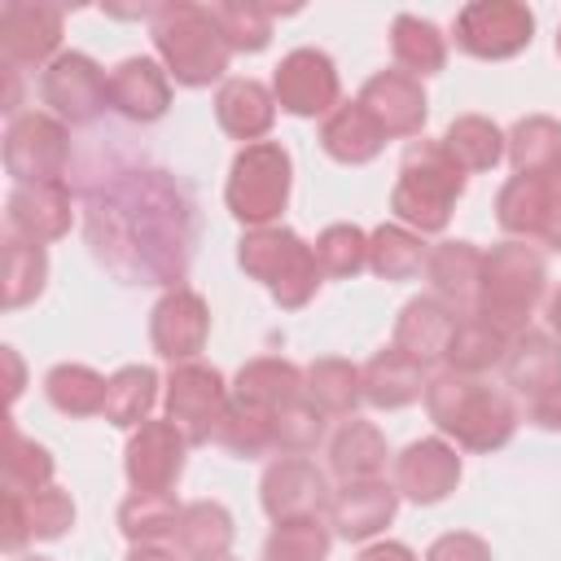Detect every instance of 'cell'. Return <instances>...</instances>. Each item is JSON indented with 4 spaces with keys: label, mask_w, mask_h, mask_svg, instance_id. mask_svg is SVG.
<instances>
[{
    "label": "cell",
    "mask_w": 561,
    "mask_h": 561,
    "mask_svg": "<svg viewBox=\"0 0 561 561\" xmlns=\"http://www.w3.org/2000/svg\"><path fill=\"white\" fill-rule=\"evenodd\" d=\"M92 259L123 285L180 289L197 245L193 188L145 162H110L79 180Z\"/></svg>",
    "instance_id": "cell-1"
},
{
    "label": "cell",
    "mask_w": 561,
    "mask_h": 561,
    "mask_svg": "<svg viewBox=\"0 0 561 561\" xmlns=\"http://www.w3.org/2000/svg\"><path fill=\"white\" fill-rule=\"evenodd\" d=\"M425 412L438 434L456 438L465 451H500L517 434V408L504 390L469 373H434L425 381Z\"/></svg>",
    "instance_id": "cell-2"
},
{
    "label": "cell",
    "mask_w": 561,
    "mask_h": 561,
    "mask_svg": "<svg viewBox=\"0 0 561 561\" xmlns=\"http://www.w3.org/2000/svg\"><path fill=\"white\" fill-rule=\"evenodd\" d=\"M149 39L162 57V70L180 83V88H210L224 79L228 70V39L215 26L206 4H188V0H167L158 4V13L149 18Z\"/></svg>",
    "instance_id": "cell-3"
},
{
    "label": "cell",
    "mask_w": 561,
    "mask_h": 561,
    "mask_svg": "<svg viewBox=\"0 0 561 561\" xmlns=\"http://www.w3.org/2000/svg\"><path fill=\"white\" fill-rule=\"evenodd\" d=\"M465 193V171L443 149V140H408L399 158V180L390 188V210L412 232H443L451 224V206Z\"/></svg>",
    "instance_id": "cell-4"
},
{
    "label": "cell",
    "mask_w": 561,
    "mask_h": 561,
    "mask_svg": "<svg viewBox=\"0 0 561 561\" xmlns=\"http://www.w3.org/2000/svg\"><path fill=\"white\" fill-rule=\"evenodd\" d=\"M548 298V259L526 241H500L482 254L478 316L504 333L530 329V316Z\"/></svg>",
    "instance_id": "cell-5"
},
{
    "label": "cell",
    "mask_w": 561,
    "mask_h": 561,
    "mask_svg": "<svg viewBox=\"0 0 561 561\" xmlns=\"http://www.w3.org/2000/svg\"><path fill=\"white\" fill-rule=\"evenodd\" d=\"M237 263L245 276L263 280V289L276 298V307L298 311L316 298L324 272L316 263V245H307L294 228L272 224V228H250L237 241Z\"/></svg>",
    "instance_id": "cell-6"
},
{
    "label": "cell",
    "mask_w": 561,
    "mask_h": 561,
    "mask_svg": "<svg viewBox=\"0 0 561 561\" xmlns=\"http://www.w3.org/2000/svg\"><path fill=\"white\" fill-rule=\"evenodd\" d=\"M289 188H294V162L289 149L276 140H259L245 145L232 167H228V184H224V202L228 215L245 228H272L280 219V210L289 206Z\"/></svg>",
    "instance_id": "cell-7"
},
{
    "label": "cell",
    "mask_w": 561,
    "mask_h": 561,
    "mask_svg": "<svg viewBox=\"0 0 561 561\" xmlns=\"http://www.w3.org/2000/svg\"><path fill=\"white\" fill-rule=\"evenodd\" d=\"M66 167H70V131L61 118H53L44 110L9 118L4 171L13 175V188L18 184H57V180H66Z\"/></svg>",
    "instance_id": "cell-8"
},
{
    "label": "cell",
    "mask_w": 561,
    "mask_h": 561,
    "mask_svg": "<svg viewBox=\"0 0 561 561\" xmlns=\"http://www.w3.org/2000/svg\"><path fill=\"white\" fill-rule=\"evenodd\" d=\"M232 403V386L215 364H175L167 377V421L188 438V447L210 443L224 412Z\"/></svg>",
    "instance_id": "cell-9"
},
{
    "label": "cell",
    "mask_w": 561,
    "mask_h": 561,
    "mask_svg": "<svg viewBox=\"0 0 561 561\" xmlns=\"http://www.w3.org/2000/svg\"><path fill=\"white\" fill-rule=\"evenodd\" d=\"M535 39V13L517 0H473L456 13V48L478 61H508Z\"/></svg>",
    "instance_id": "cell-10"
},
{
    "label": "cell",
    "mask_w": 561,
    "mask_h": 561,
    "mask_svg": "<svg viewBox=\"0 0 561 561\" xmlns=\"http://www.w3.org/2000/svg\"><path fill=\"white\" fill-rule=\"evenodd\" d=\"M39 101L48 105L53 118L83 127L96 123L110 110V75L88 57V53H61L39 70Z\"/></svg>",
    "instance_id": "cell-11"
},
{
    "label": "cell",
    "mask_w": 561,
    "mask_h": 561,
    "mask_svg": "<svg viewBox=\"0 0 561 561\" xmlns=\"http://www.w3.org/2000/svg\"><path fill=\"white\" fill-rule=\"evenodd\" d=\"M272 96L294 118H329L342 101V79L329 53L320 48H294L280 57L272 75Z\"/></svg>",
    "instance_id": "cell-12"
},
{
    "label": "cell",
    "mask_w": 561,
    "mask_h": 561,
    "mask_svg": "<svg viewBox=\"0 0 561 561\" xmlns=\"http://www.w3.org/2000/svg\"><path fill=\"white\" fill-rule=\"evenodd\" d=\"M61 31L66 18L57 4H39V0H9L0 13V57L13 70H31V66H48L61 57Z\"/></svg>",
    "instance_id": "cell-13"
},
{
    "label": "cell",
    "mask_w": 561,
    "mask_h": 561,
    "mask_svg": "<svg viewBox=\"0 0 561 561\" xmlns=\"http://www.w3.org/2000/svg\"><path fill=\"white\" fill-rule=\"evenodd\" d=\"M184 460H188V438L171 421H145L140 430H131L123 447V473L131 491L145 495H167L180 482Z\"/></svg>",
    "instance_id": "cell-14"
},
{
    "label": "cell",
    "mask_w": 561,
    "mask_h": 561,
    "mask_svg": "<svg viewBox=\"0 0 561 561\" xmlns=\"http://www.w3.org/2000/svg\"><path fill=\"white\" fill-rule=\"evenodd\" d=\"M210 337V307L197 289H167L149 311V342L167 364H193Z\"/></svg>",
    "instance_id": "cell-15"
},
{
    "label": "cell",
    "mask_w": 561,
    "mask_h": 561,
    "mask_svg": "<svg viewBox=\"0 0 561 561\" xmlns=\"http://www.w3.org/2000/svg\"><path fill=\"white\" fill-rule=\"evenodd\" d=\"M329 482L324 469L307 456H276L263 478H259V504L272 522H298V517H320L329 508Z\"/></svg>",
    "instance_id": "cell-16"
},
{
    "label": "cell",
    "mask_w": 561,
    "mask_h": 561,
    "mask_svg": "<svg viewBox=\"0 0 561 561\" xmlns=\"http://www.w3.org/2000/svg\"><path fill=\"white\" fill-rule=\"evenodd\" d=\"M460 482V456L443 438H416L394 456V491L412 504H443Z\"/></svg>",
    "instance_id": "cell-17"
},
{
    "label": "cell",
    "mask_w": 561,
    "mask_h": 561,
    "mask_svg": "<svg viewBox=\"0 0 561 561\" xmlns=\"http://www.w3.org/2000/svg\"><path fill=\"white\" fill-rule=\"evenodd\" d=\"M329 526L337 539H373L377 530H386L399 513V491L386 478H359V482H342L329 495Z\"/></svg>",
    "instance_id": "cell-18"
},
{
    "label": "cell",
    "mask_w": 561,
    "mask_h": 561,
    "mask_svg": "<svg viewBox=\"0 0 561 561\" xmlns=\"http://www.w3.org/2000/svg\"><path fill=\"white\" fill-rule=\"evenodd\" d=\"M4 224L13 237H26V241H61L75 224V206H70V184L57 180V184H18L4 202Z\"/></svg>",
    "instance_id": "cell-19"
},
{
    "label": "cell",
    "mask_w": 561,
    "mask_h": 561,
    "mask_svg": "<svg viewBox=\"0 0 561 561\" xmlns=\"http://www.w3.org/2000/svg\"><path fill=\"white\" fill-rule=\"evenodd\" d=\"M386 136H421L425 127V114H430V101H425V88L421 79L403 75V70H377L359 96H355Z\"/></svg>",
    "instance_id": "cell-20"
},
{
    "label": "cell",
    "mask_w": 561,
    "mask_h": 561,
    "mask_svg": "<svg viewBox=\"0 0 561 561\" xmlns=\"http://www.w3.org/2000/svg\"><path fill=\"white\" fill-rule=\"evenodd\" d=\"M110 110L127 123H158L171 110V75L153 57H123L110 70Z\"/></svg>",
    "instance_id": "cell-21"
},
{
    "label": "cell",
    "mask_w": 561,
    "mask_h": 561,
    "mask_svg": "<svg viewBox=\"0 0 561 561\" xmlns=\"http://www.w3.org/2000/svg\"><path fill=\"white\" fill-rule=\"evenodd\" d=\"M425 280L438 302L456 316H478V280H482V250L473 241H443L425 259Z\"/></svg>",
    "instance_id": "cell-22"
},
{
    "label": "cell",
    "mask_w": 561,
    "mask_h": 561,
    "mask_svg": "<svg viewBox=\"0 0 561 561\" xmlns=\"http://www.w3.org/2000/svg\"><path fill=\"white\" fill-rule=\"evenodd\" d=\"M456 311L447 302H438L434 294H421L412 302H403L399 320H394V346L403 355H412L416 364H443L447 359V346H451V333H456Z\"/></svg>",
    "instance_id": "cell-23"
},
{
    "label": "cell",
    "mask_w": 561,
    "mask_h": 561,
    "mask_svg": "<svg viewBox=\"0 0 561 561\" xmlns=\"http://www.w3.org/2000/svg\"><path fill=\"white\" fill-rule=\"evenodd\" d=\"M561 188L530 180V175H513L500 193H495V224L513 237V241H543L552 210H557Z\"/></svg>",
    "instance_id": "cell-24"
},
{
    "label": "cell",
    "mask_w": 561,
    "mask_h": 561,
    "mask_svg": "<svg viewBox=\"0 0 561 561\" xmlns=\"http://www.w3.org/2000/svg\"><path fill=\"white\" fill-rule=\"evenodd\" d=\"M359 381H364V403L368 408L399 412V408H408L425 394V364H416L412 355H403L390 342L359 368Z\"/></svg>",
    "instance_id": "cell-25"
},
{
    "label": "cell",
    "mask_w": 561,
    "mask_h": 561,
    "mask_svg": "<svg viewBox=\"0 0 561 561\" xmlns=\"http://www.w3.org/2000/svg\"><path fill=\"white\" fill-rule=\"evenodd\" d=\"M215 118L232 140L259 145L276 123V96L259 79H224L215 92Z\"/></svg>",
    "instance_id": "cell-26"
},
{
    "label": "cell",
    "mask_w": 561,
    "mask_h": 561,
    "mask_svg": "<svg viewBox=\"0 0 561 561\" xmlns=\"http://www.w3.org/2000/svg\"><path fill=\"white\" fill-rule=\"evenodd\" d=\"M302 394H307V373L280 355H259V359L241 364V373L232 381V399L263 408V412H280L285 403H298Z\"/></svg>",
    "instance_id": "cell-27"
},
{
    "label": "cell",
    "mask_w": 561,
    "mask_h": 561,
    "mask_svg": "<svg viewBox=\"0 0 561 561\" xmlns=\"http://www.w3.org/2000/svg\"><path fill=\"white\" fill-rule=\"evenodd\" d=\"M504 381L517 390V394H539L548 386L561 381V337L548 333V329H522L513 333L508 342V355H504Z\"/></svg>",
    "instance_id": "cell-28"
},
{
    "label": "cell",
    "mask_w": 561,
    "mask_h": 561,
    "mask_svg": "<svg viewBox=\"0 0 561 561\" xmlns=\"http://www.w3.org/2000/svg\"><path fill=\"white\" fill-rule=\"evenodd\" d=\"M320 149L342 167H364L386 149V131L359 101H346L320 123Z\"/></svg>",
    "instance_id": "cell-29"
},
{
    "label": "cell",
    "mask_w": 561,
    "mask_h": 561,
    "mask_svg": "<svg viewBox=\"0 0 561 561\" xmlns=\"http://www.w3.org/2000/svg\"><path fill=\"white\" fill-rule=\"evenodd\" d=\"M508 162L517 175L561 188V123L548 114H526L508 131Z\"/></svg>",
    "instance_id": "cell-30"
},
{
    "label": "cell",
    "mask_w": 561,
    "mask_h": 561,
    "mask_svg": "<svg viewBox=\"0 0 561 561\" xmlns=\"http://www.w3.org/2000/svg\"><path fill=\"white\" fill-rule=\"evenodd\" d=\"M390 460V447H386V434L373 425V421H359V416H346L333 438H329V469L342 478V482H359V478H381Z\"/></svg>",
    "instance_id": "cell-31"
},
{
    "label": "cell",
    "mask_w": 561,
    "mask_h": 561,
    "mask_svg": "<svg viewBox=\"0 0 561 561\" xmlns=\"http://www.w3.org/2000/svg\"><path fill=\"white\" fill-rule=\"evenodd\" d=\"M232 513L219 504V500H193L184 504L180 513V526H175V548L188 557V561H228V548H232Z\"/></svg>",
    "instance_id": "cell-32"
},
{
    "label": "cell",
    "mask_w": 561,
    "mask_h": 561,
    "mask_svg": "<svg viewBox=\"0 0 561 561\" xmlns=\"http://www.w3.org/2000/svg\"><path fill=\"white\" fill-rule=\"evenodd\" d=\"M390 57L403 75L430 79L447 66V35L434 22L416 18V13H399L390 22Z\"/></svg>",
    "instance_id": "cell-33"
},
{
    "label": "cell",
    "mask_w": 561,
    "mask_h": 561,
    "mask_svg": "<svg viewBox=\"0 0 561 561\" xmlns=\"http://www.w3.org/2000/svg\"><path fill=\"white\" fill-rule=\"evenodd\" d=\"M443 149L456 158V167L465 175L469 171H495L508 158V136L491 118H482V114H460V118L447 123Z\"/></svg>",
    "instance_id": "cell-34"
},
{
    "label": "cell",
    "mask_w": 561,
    "mask_h": 561,
    "mask_svg": "<svg viewBox=\"0 0 561 561\" xmlns=\"http://www.w3.org/2000/svg\"><path fill=\"white\" fill-rule=\"evenodd\" d=\"M508 342H513V333H504L500 324H491V320H482V316H460L443 364H447L451 373L482 377V373H491L495 364H504Z\"/></svg>",
    "instance_id": "cell-35"
},
{
    "label": "cell",
    "mask_w": 561,
    "mask_h": 561,
    "mask_svg": "<svg viewBox=\"0 0 561 561\" xmlns=\"http://www.w3.org/2000/svg\"><path fill=\"white\" fill-rule=\"evenodd\" d=\"M105 390H110V377H101L88 364H53L44 373V399L61 416H101Z\"/></svg>",
    "instance_id": "cell-36"
},
{
    "label": "cell",
    "mask_w": 561,
    "mask_h": 561,
    "mask_svg": "<svg viewBox=\"0 0 561 561\" xmlns=\"http://www.w3.org/2000/svg\"><path fill=\"white\" fill-rule=\"evenodd\" d=\"M307 399L324 412V416H355V408L364 403V381H359V364L324 355L307 364Z\"/></svg>",
    "instance_id": "cell-37"
},
{
    "label": "cell",
    "mask_w": 561,
    "mask_h": 561,
    "mask_svg": "<svg viewBox=\"0 0 561 561\" xmlns=\"http://www.w3.org/2000/svg\"><path fill=\"white\" fill-rule=\"evenodd\" d=\"M158 403V373L149 364H127L110 377V390H105V421L114 430H140L149 421Z\"/></svg>",
    "instance_id": "cell-38"
},
{
    "label": "cell",
    "mask_w": 561,
    "mask_h": 561,
    "mask_svg": "<svg viewBox=\"0 0 561 561\" xmlns=\"http://www.w3.org/2000/svg\"><path fill=\"white\" fill-rule=\"evenodd\" d=\"M425 241L421 232L403 228V224H381L368 232V267L381 280H412L416 272H425Z\"/></svg>",
    "instance_id": "cell-39"
},
{
    "label": "cell",
    "mask_w": 561,
    "mask_h": 561,
    "mask_svg": "<svg viewBox=\"0 0 561 561\" xmlns=\"http://www.w3.org/2000/svg\"><path fill=\"white\" fill-rule=\"evenodd\" d=\"M180 513H184V504H180L171 491H167V495L131 491V495L118 504V530H123L127 543H167V539H175Z\"/></svg>",
    "instance_id": "cell-40"
},
{
    "label": "cell",
    "mask_w": 561,
    "mask_h": 561,
    "mask_svg": "<svg viewBox=\"0 0 561 561\" xmlns=\"http://www.w3.org/2000/svg\"><path fill=\"white\" fill-rule=\"evenodd\" d=\"M48 285V250L39 241L13 237L4 241V311H18L35 302Z\"/></svg>",
    "instance_id": "cell-41"
},
{
    "label": "cell",
    "mask_w": 561,
    "mask_h": 561,
    "mask_svg": "<svg viewBox=\"0 0 561 561\" xmlns=\"http://www.w3.org/2000/svg\"><path fill=\"white\" fill-rule=\"evenodd\" d=\"M53 451L35 438H26L18 425L4 430V491L18 495H35L44 486H53Z\"/></svg>",
    "instance_id": "cell-42"
},
{
    "label": "cell",
    "mask_w": 561,
    "mask_h": 561,
    "mask_svg": "<svg viewBox=\"0 0 561 561\" xmlns=\"http://www.w3.org/2000/svg\"><path fill=\"white\" fill-rule=\"evenodd\" d=\"M215 443L224 451L241 456V460H259V456L276 451V443H272V412L232 399L224 421H219V430H215Z\"/></svg>",
    "instance_id": "cell-43"
},
{
    "label": "cell",
    "mask_w": 561,
    "mask_h": 561,
    "mask_svg": "<svg viewBox=\"0 0 561 561\" xmlns=\"http://www.w3.org/2000/svg\"><path fill=\"white\" fill-rule=\"evenodd\" d=\"M215 26L224 31L232 53H263L272 44V9L254 0H219L210 4Z\"/></svg>",
    "instance_id": "cell-44"
},
{
    "label": "cell",
    "mask_w": 561,
    "mask_h": 561,
    "mask_svg": "<svg viewBox=\"0 0 561 561\" xmlns=\"http://www.w3.org/2000/svg\"><path fill=\"white\" fill-rule=\"evenodd\" d=\"M333 530L320 517H298V522H276L272 535L263 539V561H329Z\"/></svg>",
    "instance_id": "cell-45"
},
{
    "label": "cell",
    "mask_w": 561,
    "mask_h": 561,
    "mask_svg": "<svg viewBox=\"0 0 561 561\" xmlns=\"http://www.w3.org/2000/svg\"><path fill=\"white\" fill-rule=\"evenodd\" d=\"M316 263L333 280H351L368 267V232L359 224H329L316 237Z\"/></svg>",
    "instance_id": "cell-46"
},
{
    "label": "cell",
    "mask_w": 561,
    "mask_h": 561,
    "mask_svg": "<svg viewBox=\"0 0 561 561\" xmlns=\"http://www.w3.org/2000/svg\"><path fill=\"white\" fill-rule=\"evenodd\" d=\"M272 443L280 456H307L324 443V412L302 394L298 403H285L272 412Z\"/></svg>",
    "instance_id": "cell-47"
},
{
    "label": "cell",
    "mask_w": 561,
    "mask_h": 561,
    "mask_svg": "<svg viewBox=\"0 0 561 561\" xmlns=\"http://www.w3.org/2000/svg\"><path fill=\"white\" fill-rule=\"evenodd\" d=\"M26 517H31V539H61L75 526V500L61 486H44L26 495Z\"/></svg>",
    "instance_id": "cell-48"
},
{
    "label": "cell",
    "mask_w": 561,
    "mask_h": 561,
    "mask_svg": "<svg viewBox=\"0 0 561 561\" xmlns=\"http://www.w3.org/2000/svg\"><path fill=\"white\" fill-rule=\"evenodd\" d=\"M425 561H491V543L473 530H447L425 548Z\"/></svg>",
    "instance_id": "cell-49"
},
{
    "label": "cell",
    "mask_w": 561,
    "mask_h": 561,
    "mask_svg": "<svg viewBox=\"0 0 561 561\" xmlns=\"http://www.w3.org/2000/svg\"><path fill=\"white\" fill-rule=\"evenodd\" d=\"M31 539V517H26V495L4 491V530H0V548L13 557L22 552V543Z\"/></svg>",
    "instance_id": "cell-50"
},
{
    "label": "cell",
    "mask_w": 561,
    "mask_h": 561,
    "mask_svg": "<svg viewBox=\"0 0 561 561\" xmlns=\"http://www.w3.org/2000/svg\"><path fill=\"white\" fill-rule=\"evenodd\" d=\"M526 421H530V425H539V430H561V381H557V386H548V390H539V394L530 399Z\"/></svg>",
    "instance_id": "cell-51"
},
{
    "label": "cell",
    "mask_w": 561,
    "mask_h": 561,
    "mask_svg": "<svg viewBox=\"0 0 561 561\" xmlns=\"http://www.w3.org/2000/svg\"><path fill=\"white\" fill-rule=\"evenodd\" d=\"M355 561H421L408 543H394V539H381V543H368Z\"/></svg>",
    "instance_id": "cell-52"
},
{
    "label": "cell",
    "mask_w": 561,
    "mask_h": 561,
    "mask_svg": "<svg viewBox=\"0 0 561 561\" xmlns=\"http://www.w3.org/2000/svg\"><path fill=\"white\" fill-rule=\"evenodd\" d=\"M0 110L9 118L22 114V70H13V66H4V101H0Z\"/></svg>",
    "instance_id": "cell-53"
},
{
    "label": "cell",
    "mask_w": 561,
    "mask_h": 561,
    "mask_svg": "<svg viewBox=\"0 0 561 561\" xmlns=\"http://www.w3.org/2000/svg\"><path fill=\"white\" fill-rule=\"evenodd\" d=\"M127 561H188L180 548H167V543H131Z\"/></svg>",
    "instance_id": "cell-54"
},
{
    "label": "cell",
    "mask_w": 561,
    "mask_h": 561,
    "mask_svg": "<svg viewBox=\"0 0 561 561\" xmlns=\"http://www.w3.org/2000/svg\"><path fill=\"white\" fill-rule=\"evenodd\" d=\"M4 364H9V403H13L22 394V359L13 346H4Z\"/></svg>",
    "instance_id": "cell-55"
},
{
    "label": "cell",
    "mask_w": 561,
    "mask_h": 561,
    "mask_svg": "<svg viewBox=\"0 0 561 561\" xmlns=\"http://www.w3.org/2000/svg\"><path fill=\"white\" fill-rule=\"evenodd\" d=\"M543 316H548V333H557V337H561V289H557V294H548Z\"/></svg>",
    "instance_id": "cell-56"
},
{
    "label": "cell",
    "mask_w": 561,
    "mask_h": 561,
    "mask_svg": "<svg viewBox=\"0 0 561 561\" xmlns=\"http://www.w3.org/2000/svg\"><path fill=\"white\" fill-rule=\"evenodd\" d=\"M543 245L561 250V197H557V210H552V224H548V237H543Z\"/></svg>",
    "instance_id": "cell-57"
},
{
    "label": "cell",
    "mask_w": 561,
    "mask_h": 561,
    "mask_svg": "<svg viewBox=\"0 0 561 561\" xmlns=\"http://www.w3.org/2000/svg\"><path fill=\"white\" fill-rule=\"evenodd\" d=\"M18 561H48V557H18Z\"/></svg>",
    "instance_id": "cell-58"
},
{
    "label": "cell",
    "mask_w": 561,
    "mask_h": 561,
    "mask_svg": "<svg viewBox=\"0 0 561 561\" xmlns=\"http://www.w3.org/2000/svg\"><path fill=\"white\" fill-rule=\"evenodd\" d=\"M557 57H561V31H557Z\"/></svg>",
    "instance_id": "cell-59"
},
{
    "label": "cell",
    "mask_w": 561,
    "mask_h": 561,
    "mask_svg": "<svg viewBox=\"0 0 561 561\" xmlns=\"http://www.w3.org/2000/svg\"><path fill=\"white\" fill-rule=\"evenodd\" d=\"M228 561H232V557H228Z\"/></svg>",
    "instance_id": "cell-60"
}]
</instances>
